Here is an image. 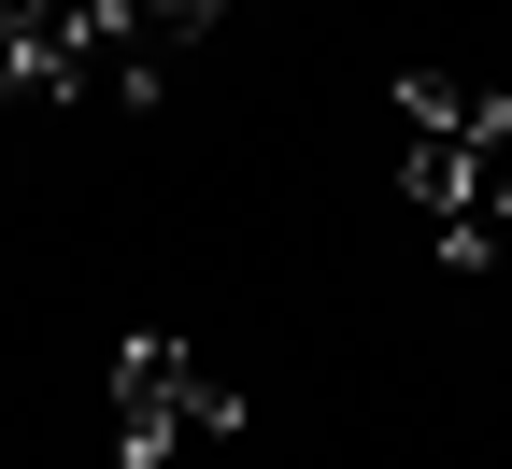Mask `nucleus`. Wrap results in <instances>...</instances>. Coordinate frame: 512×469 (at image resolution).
Instances as JSON below:
<instances>
[{"mask_svg":"<svg viewBox=\"0 0 512 469\" xmlns=\"http://www.w3.org/2000/svg\"><path fill=\"white\" fill-rule=\"evenodd\" d=\"M242 427V384L228 370H200L185 342H114V370H100V441L128 455V469H157V455H185V441H228Z\"/></svg>","mask_w":512,"mask_h":469,"instance_id":"obj_1","label":"nucleus"},{"mask_svg":"<svg viewBox=\"0 0 512 469\" xmlns=\"http://www.w3.org/2000/svg\"><path fill=\"white\" fill-rule=\"evenodd\" d=\"M512 143V128H413V143H399V185L427 199V214H456V199L484 185V157Z\"/></svg>","mask_w":512,"mask_h":469,"instance_id":"obj_2","label":"nucleus"},{"mask_svg":"<svg viewBox=\"0 0 512 469\" xmlns=\"http://www.w3.org/2000/svg\"><path fill=\"white\" fill-rule=\"evenodd\" d=\"M399 114L413 128H512V100L470 86V72H399Z\"/></svg>","mask_w":512,"mask_h":469,"instance_id":"obj_3","label":"nucleus"},{"mask_svg":"<svg viewBox=\"0 0 512 469\" xmlns=\"http://www.w3.org/2000/svg\"><path fill=\"white\" fill-rule=\"evenodd\" d=\"M214 15H228V0H128V43H143V72H171L185 43H214Z\"/></svg>","mask_w":512,"mask_h":469,"instance_id":"obj_4","label":"nucleus"},{"mask_svg":"<svg viewBox=\"0 0 512 469\" xmlns=\"http://www.w3.org/2000/svg\"><path fill=\"white\" fill-rule=\"evenodd\" d=\"M456 214H470V228H484V242H498V256H512V171H498V157H484V185H470V199H456Z\"/></svg>","mask_w":512,"mask_h":469,"instance_id":"obj_5","label":"nucleus"},{"mask_svg":"<svg viewBox=\"0 0 512 469\" xmlns=\"http://www.w3.org/2000/svg\"><path fill=\"white\" fill-rule=\"evenodd\" d=\"M15 57H29V0H0V72H15Z\"/></svg>","mask_w":512,"mask_h":469,"instance_id":"obj_6","label":"nucleus"}]
</instances>
